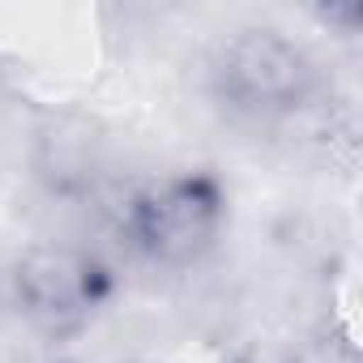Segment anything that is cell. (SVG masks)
Listing matches in <instances>:
<instances>
[{
    "mask_svg": "<svg viewBox=\"0 0 363 363\" xmlns=\"http://www.w3.org/2000/svg\"><path fill=\"white\" fill-rule=\"evenodd\" d=\"M206 82L227 116L278 124L312 107L320 90V69L308 48L278 26H244L214 48Z\"/></svg>",
    "mask_w": 363,
    "mask_h": 363,
    "instance_id": "1",
    "label": "cell"
},
{
    "mask_svg": "<svg viewBox=\"0 0 363 363\" xmlns=\"http://www.w3.org/2000/svg\"><path fill=\"white\" fill-rule=\"evenodd\" d=\"M223 223H227L223 179L210 171H179L137 189L124 201L120 235L141 261L162 269H184L218 244Z\"/></svg>",
    "mask_w": 363,
    "mask_h": 363,
    "instance_id": "2",
    "label": "cell"
},
{
    "mask_svg": "<svg viewBox=\"0 0 363 363\" xmlns=\"http://www.w3.org/2000/svg\"><path fill=\"white\" fill-rule=\"evenodd\" d=\"M13 303L43 333L86 329L111 299L116 274L86 248H35L13 265Z\"/></svg>",
    "mask_w": 363,
    "mask_h": 363,
    "instance_id": "3",
    "label": "cell"
},
{
    "mask_svg": "<svg viewBox=\"0 0 363 363\" xmlns=\"http://www.w3.org/2000/svg\"><path fill=\"white\" fill-rule=\"evenodd\" d=\"M286 363H359V350L346 329H329V333L312 337L308 346H299Z\"/></svg>",
    "mask_w": 363,
    "mask_h": 363,
    "instance_id": "4",
    "label": "cell"
},
{
    "mask_svg": "<svg viewBox=\"0 0 363 363\" xmlns=\"http://www.w3.org/2000/svg\"><path fill=\"white\" fill-rule=\"evenodd\" d=\"M320 22L325 26H333L337 35H354L359 30V22H363V5H329V9H320Z\"/></svg>",
    "mask_w": 363,
    "mask_h": 363,
    "instance_id": "5",
    "label": "cell"
},
{
    "mask_svg": "<svg viewBox=\"0 0 363 363\" xmlns=\"http://www.w3.org/2000/svg\"><path fill=\"white\" fill-rule=\"evenodd\" d=\"M60 363H69V359H60Z\"/></svg>",
    "mask_w": 363,
    "mask_h": 363,
    "instance_id": "6",
    "label": "cell"
}]
</instances>
